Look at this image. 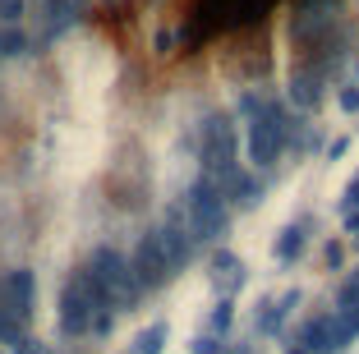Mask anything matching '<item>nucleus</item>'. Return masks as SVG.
Segmentation results:
<instances>
[{
  "label": "nucleus",
  "instance_id": "b1692460",
  "mask_svg": "<svg viewBox=\"0 0 359 354\" xmlns=\"http://www.w3.org/2000/svg\"><path fill=\"white\" fill-rule=\"evenodd\" d=\"M346 152H350V138H337V143L327 147V156H332V161H337V156H346Z\"/></svg>",
  "mask_w": 359,
  "mask_h": 354
},
{
  "label": "nucleus",
  "instance_id": "f257e3e1",
  "mask_svg": "<svg viewBox=\"0 0 359 354\" xmlns=\"http://www.w3.org/2000/svg\"><path fill=\"white\" fill-rule=\"evenodd\" d=\"M116 322V313L106 308L102 290L88 281V271H69V281L60 285V332L65 336H106Z\"/></svg>",
  "mask_w": 359,
  "mask_h": 354
},
{
  "label": "nucleus",
  "instance_id": "a878e982",
  "mask_svg": "<svg viewBox=\"0 0 359 354\" xmlns=\"http://www.w3.org/2000/svg\"><path fill=\"white\" fill-rule=\"evenodd\" d=\"M285 354H304V350H295V345H290V350H285Z\"/></svg>",
  "mask_w": 359,
  "mask_h": 354
},
{
  "label": "nucleus",
  "instance_id": "20e7f679",
  "mask_svg": "<svg viewBox=\"0 0 359 354\" xmlns=\"http://www.w3.org/2000/svg\"><path fill=\"white\" fill-rule=\"evenodd\" d=\"M235 147H240V138H235V125L231 115H208L203 120V179H212V184H222L226 175H235Z\"/></svg>",
  "mask_w": 359,
  "mask_h": 354
},
{
  "label": "nucleus",
  "instance_id": "4468645a",
  "mask_svg": "<svg viewBox=\"0 0 359 354\" xmlns=\"http://www.w3.org/2000/svg\"><path fill=\"white\" fill-rule=\"evenodd\" d=\"M295 304H299V290H285L281 294V304H263V322H258V327H263V332H276V327H281L285 322V313H290V308H295Z\"/></svg>",
  "mask_w": 359,
  "mask_h": 354
},
{
  "label": "nucleus",
  "instance_id": "6ab92c4d",
  "mask_svg": "<svg viewBox=\"0 0 359 354\" xmlns=\"http://www.w3.org/2000/svg\"><path fill=\"white\" fill-rule=\"evenodd\" d=\"M337 102H341V111H350V115H355V111H359V88H355V83H350V88H341V93H337Z\"/></svg>",
  "mask_w": 359,
  "mask_h": 354
},
{
  "label": "nucleus",
  "instance_id": "c85d7f7f",
  "mask_svg": "<svg viewBox=\"0 0 359 354\" xmlns=\"http://www.w3.org/2000/svg\"><path fill=\"white\" fill-rule=\"evenodd\" d=\"M0 354H10V350H0Z\"/></svg>",
  "mask_w": 359,
  "mask_h": 354
},
{
  "label": "nucleus",
  "instance_id": "4be33fe9",
  "mask_svg": "<svg viewBox=\"0 0 359 354\" xmlns=\"http://www.w3.org/2000/svg\"><path fill=\"white\" fill-rule=\"evenodd\" d=\"M346 207H359V170L350 175V184H346Z\"/></svg>",
  "mask_w": 359,
  "mask_h": 354
},
{
  "label": "nucleus",
  "instance_id": "f3484780",
  "mask_svg": "<svg viewBox=\"0 0 359 354\" xmlns=\"http://www.w3.org/2000/svg\"><path fill=\"white\" fill-rule=\"evenodd\" d=\"M28 14V0H0V28H19Z\"/></svg>",
  "mask_w": 359,
  "mask_h": 354
},
{
  "label": "nucleus",
  "instance_id": "ddd939ff",
  "mask_svg": "<svg viewBox=\"0 0 359 354\" xmlns=\"http://www.w3.org/2000/svg\"><path fill=\"white\" fill-rule=\"evenodd\" d=\"M166 336H170V327H166V322H152V327H143V332L134 336V354H161Z\"/></svg>",
  "mask_w": 359,
  "mask_h": 354
},
{
  "label": "nucleus",
  "instance_id": "1a4fd4ad",
  "mask_svg": "<svg viewBox=\"0 0 359 354\" xmlns=\"http://www.w3.org/2000/svg\"><path fill=\"white\" fill-rule=\"evenodd\" d=\"M152 235H157V244H161V253H166V267L170 271H180L184 262H189L194 240H189V230H184V221H180V217H166Z\"/></svg>",
  "mask_w": 359,
  "mask_h": 354
},
{
  "label": "nucleus",
  "instance_id": "5701e85b",
  "mask_svg": "<svg viewBox=\"0 0 359 354\" xmlns=\"http://www.w3.org/2000/svg\"><path fill=\"white\" fill-rule=\"evenodd\" d=\"M323 258H327V267H341V262H346V249H341V244H327Z\"/></svg>",
  "mask_w": 359,
  "mask_h": 354
},
{
  "label": "nucleus",
  "instance_id": "aec40b11",
  "mask_svg": "<svg viewBox=\"0 0 359 354\" xmlns=\"http://www.w3.org/2000/svg\"><path fill=\"white\" fill-rule=\"evenodd\" d=\"M290 97H295L299 106H309V102H318V88H309V79H295V93Z\"/></svg>",
  "mask_w": 359,
  "mask_h": 354
},
{
  "label": "nucleus",
  "instance_id": "0eeeda50",
  "mask_svg": "<svg viewBox=\"0 0 359 354\" xmlns=\"http://www.w3.org/2000/svg\"><path fill=\"white\" fill-rule=\"evenodd\" d=\"M129 271H134V281H138V290L148 294V290H157V285H166L175 271L166 267V253H161V244H157V235H143L138 240V249H134V258H129Z\"/></svg>",
  "mask_w": 359,
  "mask_h": 354
},
{
  "label": "nucleus",
  "instance_id": "dca6fc26",
  "mask_svg": "<svg viewBox=\"0 0 359 354\" xmlns=\"http://www.w3.org/2000/svg\"><path fill=\"white\" fill-rule=\"evenodd\" d=\"M231 322H235V299H226V294H222V304L212 308V336L231 332Z\"/></svg>",
  "mask_w": 359,
  "mask_h": 354
},
{
  "label": "nucleus",
  "instance_id": "f03ea898",
  "mask_svg": "<svg viewBox=\"0 0 359 354\" xmlns=\"http://www.w3.org/2000/svg\"><path fill=\"white\" fill-rule=\"evenodd\" d=\"M83 271H88V281L102 290V299H106V308H111V313L134 308V304L143 299V290H138V281H134V271H129V258L120 249H111V244H97V249L88 253Z\"/></svg>",
  "mask_w": 359,
  "mask_h": 354
},
{
  "label": "nucleus",
  "instance_id": "f8f14e48",
  "mask_svg": "<svg viewBox=\"0 0 359 354\" xmlns=\"http://www.w3.org/2000/svg\"><path fill=\"white\" fill-rule=\"evenodd\" d=\"M272 253H276V258H281V262H295L299 253H304V230H299V226H285L281 235H276Z\"/></svg>",
  "mask_w": 359,
  "mask_h": 354
},
{
  "label": "nucleus",
  "instance_id": "cd10ccee",
  "mask_svg": "<svg viewBox=\"0 0 359 354\" xmlns=\"http://www.w3.org/2000/svg\"><path fill=\"white\" fill-rule=\"evenodd\" d=\"M355 74H359V60H355Z\"/></svg>",
  "mask_w": 359,
  "mask_h": 354
},
{
  "label": "nucleus",
  "instance_id": "39448f33",
  "mask_svg": "<svg viewBox=\"0 0 359 354\" xmlns=\"http://www.w3.org/2000/svg\"><path fill=\"white\" fill-rule=\"evenodd\" d=\"M281 143H285V120H281V111H276V102H272L263 115L249 120V161H254V166H272L276 152H281Z\"/></svg>",
  "mask_w": 359,
  "mask_h": 354
},
{
  "label": "nucleus",
  "instance_id": "423d86ee",
  "mask_svg": "<svg viewBox=\"0 0 359 354\" xmlns=\"http://www.w3.org/2000/svg\"><path fill=\"white\" fill-rule=\"evenodd\" d=\"M37 14V42H55L88 14V0H28Z\"/></svg>",
  "mask_w": 359,
  "mask_h": 354
},
{
  "label": "nucleus",
  "instance_id": "bb28decb",
  "mask_svg": "<svg viewBox=\"0 0 359 354\" xmlns=\"http://www.w3.org/2000/svg\"><path fill=\"white\" fill-rule=\"evenodd\" d=\"M355 244H359V230H355Z\"/></svg>",
  "mask_w": 359,
  "mask_h": 354
},
{
  "label": "nucleus",
  "instance_id": "9d476101",
  "mask_svg": "<svg viewBox=\"0 0 359 354\" xmlns=\"http://www.w3.org/2000/svg\"><path fill=\"white\" fill-rule=\"evenodd\" d=\"M295 350H304V354H337L332 350V318L327 313H323V318H309V322L299 327Z\"/></svg>",
  "mask_w": 359,
  "mask_h": 354
},
{
  "label": "nucleus",
  "instance_id": "393cba45",
  "mask_svg": "<svg viewBox=\"0 0 359 354\" xmlns=\"http://www.w3.org/2000/svg\"><path fill=\"white\" fill-rule=\"evenodd\" d=\"M359 230V207H346V235H355Z\"/></svg>",
  "mask_w": 359,
  "mask_h": 354
},
{
  "label": "nucleus",
  "instance_id": "7ed1b4c3",
  "mask_svg": "<svg viewBox=\"0 0 359 354\" xmlns=\"http://www.w3.org/2000/svg\"><path fill=\"white\" fill-rule=\"evenodd\" d=\"M189 221H184V230H189V240H217V235H226V226H231V207H226V198L217 193V184L212 179H194L189 189Z\"/></svg>",
  "mask_w": 359,
  "mask_h": 354
},
{
  "label": "nucleus",
  "instance_id": "a211bd4d",
  "mask_svg": "<svg viewBox=\"0 0 359 354\" xmlns=\"http://www.w3.org/2000/svg\"><path fill=\"white\" fill-rule=\"evenodd\" d=\"M189 354H222V336H194V345H189Z\"/></svg>",
  "mask_w": 359,
  "mask_h": 354
},
{
  "label": "nucleus",
  "instance_id": "9b49d317",
  "mask_svg": "<svg viewBox=\"0 0 359 354\" xmlns=\"http://www.w3.org/2000/svg\"><path fill=\"white\" fill-rule=\"evenodd\" d=\"M32 51V37L23 28H0V60H19Z\"/></svg>",
  "mask_w": 359,
  "mask_h": 354
},
{
  "label": "nucleus",
  "instance_id": "6e6552de",
  "mask_svg": "<svg viewBox=\"0 0 359 354\" xmlns=\"http://www.w3.org/2000/svg\"><path fill=\"white\" fill-rule=\"evenodd\" d=\"M0 299H5V308L28 327L32 322V304H37V276H32L28 267L5 271V276H0Z\"/></svg>",
  "mask_w": 359,
  "mask_h": 354
},
{
  "label": "nucleus",
  "instance_id": "2eb2a0df",
  "mask_svg": "<svg viewBox=\"0 0 359 354\" xmlns=\"http://www.w3.org/2000/svg\"><path fill=\"white\" fill-rule=\"evenodd\" d=\"M23 336H28V327H23L19 318H14V313L5 308V299H0V350H14V345H19Z\"/></svg>",
  "mask_w": 359,
  "mask_h": 354
},
{
  "label": "nucleus",
  "instance_id": "412c9836",
  "mask_svg": "<svg viewBox=\"0 0 359 354\" xmlns=\"http://www.w3.org/2000/svg\"><path fill=\"white\" fill-rule=\"evenodd\" d=\"M10 354H46V345H42V341H32V336H23V341L14 345Z\"/></svg>",
  "mask_w": 359,
  "mask_h": 354
}]
</instances>
